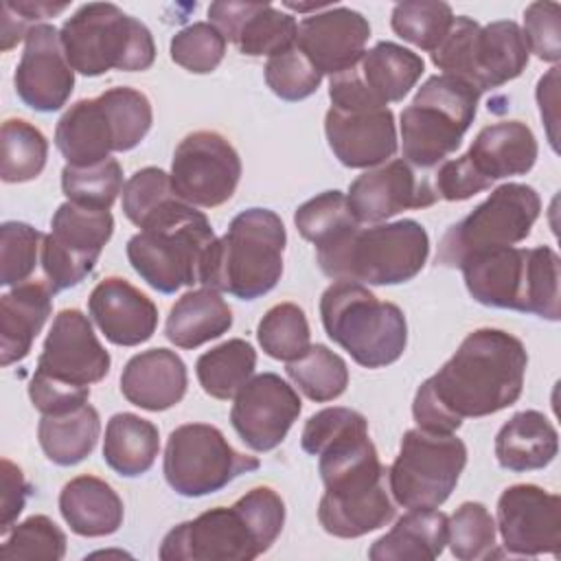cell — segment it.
Here are the masks:
<instances>
[{
	"instance_id": "cell-44",
	"label": "cell",
	"mask_w": 561,
	"mask_h": 561,
	"mask_svg": "<svg viewBox=\"0 0 561 561\" xmlns=\"http://www.w3.org/2000/svg\"><path fill=\"white\" fill-rule=\"evenodd\" d=\"M294 224L300 237L311 241L318 250L357 226L359 221L353 217L346 195L342 191H324L296 208Z\"/></svg>"
},
{
	"instance_id": "cell-41",
	"label": "cell",
	"mask_w": 561,
	"mask_h": 561,
	"mask_svg": "<svg viewBox=\"0 0 561 561\" xmlns=\"http://www.w3.org/2000/svg\"><path fill=\"white\" fill-rule=\"evenodd\" d=\"M495 517L482 502H462L447 517V546L460 561H480L500 557L495 550Z\"/></svg>"
},
{
	"instance_id": "cell-19",
	"label": "cell",
	"mask_w": 561,
	"mask_h": 561,
	"mask_svg": "<svg viewBox=\"0 0 561 561\" xmlns=\"http://www.w3.org/2000/svg\"><path fill=\"white\" fill-rule=\"evenodd\" d=\"M495 526L508 554L559 557L561 497L537 484H513L497 500Z\"/></svg>"
},
{
	"instance_id": "cell-45",
	"label": "cell",
	"mask_w": 561,
	"mask_h": 561,
	"mask_svg": "<svg viewBox=\"0 0 561 561\" xmlns=\"http://www.w3.org/2000/svg\"><path fill=\"white\" fill-rule=\"evenodd\" d=\"M66 554V535L64 530L46 515H31L24 522L15 524L2 541L0 559L2 561H59Z\"/></svg>"
},
{
	"instance_id": "cell-36",
	"label": "cell",
	"mask_w": 561,
	"mask_h": 561,
	"mask_svg": "<svg viewBox=\"0 0 561 561\" xmlns=\"http://www.w3.org/2000/svg\"><path fill=\"white\" fill-rule=\"evenodd\" d=\"M99 434V412L90 403L64 414H44L37 425L42 451L59 467H72L85 460L96 447Z\"/></svg>"
},
{
	"instance_id": "cell-2",
	"label": "cell",
	"mask_w": 561,
	"mask_h": 561,
	"mask_svg": "<svg viewBox=\"0 0 561 561\" xmlns=\"http://www.w3.org/2000/svg\"><path fill=\"white\" fill-rule=\"evenodd\" d=\"M283 524V497L270 486H254L232 506H217L173 526L158 557L162 561H252L272 548Z\"/></svg>"
},
{
	"instance_id": "cell-53",
	"label": "cell",
	"mask_w": 561,
	"mask_h": 561,
	"mask_svg": "<svg viewBox=\"0 0 561 561\" xmlns=\"http://www.w3.org/2000/svg\"><path fill=\"white\" fill-rule=\"evenodd\" d=\"M28 493H31V484L26 482L22 469L9 458H2V506H0L2 535H7L13 528V522L24 511Z\"/></svg>"
},
{
	"instance_id": "cell-11",
	"label": "cell",
	"mask_w": 561,
	"mask_h": 561,
	"mask_svg": "<svg viewBox=\"0 0 561 561\" xmlns=\"http://www.w3.org/2000/svg\"><path fill=\"white\" fill-rule=\"evenodd\" d=\"M480 90L458 75H434L401 112L403 160L416 169H432L445 162L471 127Z\"/></svg>"
},
{
	"instance_id": "cell-52",
	"label": "cell",
	"mask_w": 561,
	"mask_h": 561,
	"mask_svg": "<svg viewBox=\"0 0 561 561\" xmlns=\"http://www.w3.org/2000/svg\"><path fill=\"white\" fill-rule=\"evenodd\" d=\"M28 399L37 412L44 414H64L70 412L90 399L88 386H72L66 381H57L42 373H33L28 383Z\"/></svg>"
},
{
	"instance_id": "cell-9",
	"label": "cell",
	"mask_w": 561,
	"mask_h": 561,
	"mask_svg": "<svg viewBox=\"0 0 561 561\" xmlns=\"http://www.w3.org/2000/svg\"><path fill=\"white\" fill-rule=\"evenodd\" d=\"M287 232L270 208L241 210L217 239L206 287L239 300H256L272 291L283 276Z\"/></svg>"
},
{
	"instance_id": "cell-37",
	"label": "cell",
	"mask_w": 561,
	"mask_h": 561,
	"mask_svg": "<svg viewBox=\"0 0 561 561\" xmlns=\"http://www.w3.org/2000/svg\"><path fill=\"white\" fill-rule=\"evenodd\" d=\"M256 368V351L248 340L232 337L210 351L202 353L195 362V375L202 390L219 401L234 399L241 386Z\"/></svg>"
},
{
	"instance_id": "cell-7",
	"label": "cell",
	"mask_w": 561,
	"mask_h": 561,
	"mask_svg": "<svg viewBox=\"0 0 561 561\" xmlns=\"http://www.w3.org/2000/svg\"><path fill=\"white\" fill-rule=\"evenodd\" d=\"M153 112L136 88H110L94 99L72 103L55 127V145L66 164L90 167L112 151H129L147 136Z\"/></svg>"
},
{
	"instance_id": "cell-23",
	"label": "cell",
	"mask_w": 561,
	"mask_h": 561,
	"mask_svg": "<svg viewBox=\"0 0 561 561\" xmlns=\"http://www.w3.org/2000/svg\"><path fill=\"white\" fill-rule=\"evenodd\" d=\"M13 85L20 101L35 112H57L75 90V70L53 24H35L15 66Z\"/></svg>"
},
{
	"instance_id": "cell-24",
	"label": "cell",
	"mask_w": 561,
	"mask_h": 561,
	"mask_svg": "<svg viewBox=\"0 0 561 561\" xmlns=\"http://www.w3.org/2000/svg\"><path fill=\"white\" fill-rule=\"evenodd\" d=\"M368 37L370 24L359 11L327 7L300 20L296 48L322 77H335L362 59Z\"/></svg>"
},
{
	"instance_id": "cell-10",
	"label": "cell",
	"mask_w": 561,
	"mask_h": 561,
	"mask_svg": "<svg viewBox=\"0 0 561 561\" xmlns=\"http://www.w3.org/2000/svg\"><path fill=\"white\" fill-rule=\"evenodd\" d=\"M59 39L68 64L83 77L138 72L156 61L151 31L112 2L81 4L61 24Z\"/></svg>"
},
{
	"instance_id": "cell-48",
	"label": "cell",
	"mask_w": 561,
	"mask_h": 561,
	"mask_svg": "<svg viewBox=\"0 0 561 561\" xmlns=\"http://www.w3.org/2000/svg\"><path fill=\"white\" fill-rule=\"evenodd\" d=\"M169 53L184 70L193 75H208L221 64L226 55V39L210 22H193L171 37Z\"/></svg>"
},
{
	"instance_id": "cell-40",
	"label": "cell",
	"mask_w": 561,
	"mask_h": 561,
	"mask_svg": "<svg viewBox=\"0 0 561 561\" xmlns=\"http://www.w3.org/2000/svg\"><path fill=\"white\" fill-rule=\"evenodd\" d=\"M256 340L263 353L272 359H298L311 346V331L305 311L296 302H278L270 307L259 320Z\"/></svg>"
},
{
	"instance_id": "cell-49",
	"label": "cell",
	"mask_w": 561,
	"mask_h": 561,
	"mask_svg": "<svg viewBox=\"0 0 561 561\" xmlns=\"http://www.w3.org/2000/svg\"><path fill=\"white\" fill-rule=\"evenodd\" d=\"M265 83L283 101H302L320 88L322 75L294 46L285 53L267 57Z\"/></svg>"
},
{
	"instance_id": "cell-6",
	"label": "cell",
	"mask_w": 561,
	"mask_h": 561,
	"mask_svg": "<svg viewBox=\"0 0 561 561\" xmlns=\"http://www.w3.org/2000/svg\"><path fill=\"white\" fill-rule=\"evenodd\" d=\"M430 237L414 219L353 226L316 250L320 270L333 280L399 285L412 280L427 263Z\"/></svg>"
},
{
	"instance_id": "cell-56",
	"label": "cell",
	"mask_w": 561,
	"mask_h": 561,
	"mask_svg": "<svg viewBox=\"0 0 561 561\" xmlns=\"http://www.w3.org/2000/svg\"><path fill=\"white\" fill-rule=\"evenodd\" d=\"M11 7L24 15V20H28L33 26L35 24H42V20L46 18H53L61 11L68 9V2H59V4H53V2H44V0H37V2H11Z\"/></svg>"
},
{
	"instance_id": "cell-1",
	"label": "cell",
	"mask_w": 561,
	"mask_h": 561,
	"mask_svg": "<svg viewBox=\"0 0 561 561\" xmlns=\"http://www.w3.org/2000/svg\"><path fill=\"white\" fill-rule=\"evenodd\" d=\"M528 353L519 337L482 327L427 377L412 401L421 430L454 434L465 419H480L513 405L524 390Z\"/></svg>"
},
{
	"instance_id": "cell-42",
	"label": "cell",
	"mask_w": 561,
	"mask_h": 561,
	"mask_svg": "<svg viewBox=\"0 0 561 561\" xmlns=\"http://www.w3.org/2000/svg\"><path fill=\"white\" fill-rule=\"evenodd\" d=\"M454 11L440 0H405L394 4L392 31L425 53H434L454 24Z\"/></svg>"
},
{
	"instance_id": "cell-26",
	"label": "cell",
	"mask_w": 561,
	"mask_h": 561,
	"mask_svg": "<svg viewBox=\"0 0 561 561\" xmlns=\"http://www.w3.org/2000/svg\"><path fill=\"white\" fill-rule=\"evenodd\" d=\"M208 20L226 42H232L248 57H274L296 46V18L270 2H213Z\"/></svg>"
},
{
	"instance_id": "cell-30",
	"label": "cell",
	"mask_w": 561,
	"mask_h": 561,
	"mask_svg": "<svg viewBox=\"0 0 561 561\" xmlns=\"http://www.w3.org/2000/svg\"><path fill=\"white\" fill-rule=\"evenodd\" d=\"M53 291L46 283L26 280L0 298V364L24 359L53 311Z\"/></svg>"
},
{
	"instance_id": "cell-51",
	"label": "cell",
	"mask_w": 561,
	"mask_h": 561,
	"mask_svg": "<svg viewBox=\"0 0 561 561\" xmlns=\"http://www.w3.org/2000/svg\"><path fill=\"white\" fill-rule=\"evenodd\" d=\"M432 182L438 193V199L447 202H462L473 197L476 193L491 188V182L478 173V169L465 153L460 158L445 160L436 169Z\"/></svg>"
},
{
	"instance_id": "cell-13",
	"label": "cell",
	"mask_w": 561,
	"mask_h": 561,
	"mask_svg": "<svg viewBox=\"0 0 561 561\" xmlns=\"http://www.w3.org/2000/svg\"><path fill=\"white\" fill-rule=\"evenodd\" d=\"M539 213L541 197L533 186L506 182L491 191L467 217L447 228L438 243L436 263L460 267L467 256L480 250L515 245L530 234Z\"/></svg>"
},
{
	"instance_id": "cell-28",
	"label": "cell",
	"mask_w": 561,
	"mask_h": 561,
	"mask_svg": "<svg viewBox=\"0 0 561 561\" xmlns=\"http://www.w3.org/2000/svg\"><path fill=\"white\" fill-rule=\"evenodd\" d=\"M188 386L186 364L175 351L149 348L129 357L121 373L123 397L149 412H162L178 405Z\"/></svg>"
},
{
	"instance_id": "cell-17",
	"label": "cell",
	"mask_w": 561,
	"mask_h": 561,
	"mask_svg": "<svg viewBox=\"0 0 561 561\" xmlns=\"http://www.w3.org/2000/svg\"><path fill=\"white\" fill-rule=\"evenodd\" d=\"M423 72L425 61L419 53L394 42H377L353 68L331 77L329 99L333 107H388L403 101Z\"/></svg>"
},
{
	"instance_id": "cell-4",
	"label": "cell",
	"mask_w": 561,
	"mask_h": 561,
	"mask_svg": "<svg viewBox=\"0 0 561 561\" xmlns=\"http://www.w3.org/2000/svg\"><path fill=\"white\" fill-rule=\"evenodd\" d=\"M215 245L208 217L178 199L127 241V259L149 287L175 294L186 285L206 287Z\"/></svg>"
},
{
	"instance_id": "cell-3",
	"label": "cell",
	"mask_w": 561,
	"mask_h": 561,
	"mask_svg": "<svg viewBox=\"0 0 561 561\" xmlns=\"http://www.w3.org/2000/svg\"><path fill=\"white\" fill-rule=\"evenodd\" d=\"M467 291L484 307L561 318V261L550 245L491 248L467 256L460 267Z\"/></svg>"
},
{
	"instance_id": "cell-46",
	"label": "cell",
	"mask_w": 561,
	"mask_h": 561,
	"mask_svg": "<svg viewBox=\"0 0 561 561\" xmlns=\"http://www.w3.org/2000/svg\"><path fill=\"white\" fill-rule=\"evenodd\" d=\"M121 195L125 217L138 228H145L153 217L180 199L171 186V175L158 167L136 171L125 182Z\"/></svg>"
},
{
	"instance_id": "cell-34",
	"label": "cell",
	"mask_w": 561,
	"mask_h": 561,
	"mask_svg": "<svg viewBox=\"0 0 561 561\" xmlns=\"http://www.w3.org/2000/svg\"><path fill=\"white\" fill-rule=\"evenodd\" d=\"M232 327V309L213 287L186 291L171 307L164 335L178 348H197L221 337Z\"/></svg>"
},
{
	"instance_id": "cell-15",
	"label": "cell",
	"mask_w": 561,
	"mask_h": 561,
	"mask_svg": "<svg viewBox=\"0 0 561 561\" xmlns=\"http://www.w3.org/2000/svg\"><path fill=\"white\" fill-rule=\"evenodd\" d=\"M259 465L256 456L237 451L215 425L184 423L169 434L162 471L175 493L202 497L221 491Z\"/></svg>"
},
{
	"instance_id": "cell-50",
	"label": "cell",
	"mask_w": 561,
	"mask_h": 561,
	"mask_svg": "<svg viewBox=\"0 0 561 561\" xmlns=\"http://www.w3.org/2000/svg\"><path fill=\"white\" fill-rule=\"evenodd\" d=\"M524 39L541 61L561 59V7L557 2H533L524 11Z\"/></svg>"
},
{
	"instance_id": "cell-47",
	"label": "cell",
	"mask_w": 561,
	"mask_h": 561,
	"mask_svg": "<svg viewBox=\"0 0 561 561\" xmlns=\"http://www.w3.org/2000/svg\"><path fill=\"white\" fill-rule=\"evenodd\" d=\"M44 234L24 221L0 226V285L15 287L35 272Z\"/></svg>"
},
{
	"instance_id": "cell-25",
	"label": "cell",
	"mask_w": 561,
	"mask_h": 561,
	"mask_svg": "<svg viewBox=\"0 0 561 561\" xmlns=\"http://www.w3.org/2000/svg\"><path fill=\"white\" fill-rule=\"evenodd\" d=\"M324 134L333 156L348 169H375L399 147L390 107H329Z\"/></svg>"
},
{
	"instance_id": "cell-18",
	"label": "cell",
	"mask_w": 561,
	"mask_h": 561,
	"mask_svg": "<svg viewBox=\"0 0 561 561\" xmlns=\"http://www.w3.org/2000/svg\"><path fill=\"white\" fill-rule=\"evenodd\" d=\"M171 186L191 206L226 204L241 180V158L226 136L210 129L186 134L171 160Z\"/></svg>"
},
{
	"instance_id": "cell-35",
	"label": "cell",
	"mask_w": 561,
	"mask_h": 561,
	"mask_svg": "<svg viewBox=\"0 0 561 561\" xmlns=\"http://www.w3.org/2000/svg\"><path fill=\"white\" fill-rule=\"evenodd\" d=\"M160 451L158 427L131 412L114 414L105 425L103 460L123 478L147 473Z\"/></svg>"
},
{
	"instance_id": "cell-39",
	"label": "cell",
	"mask_w": 561,
	"mask_h": 561,
	"mask_svg": "<svg viewBox=\"0 0 561 561\" xmlns=\"http://www.w3.org/2000/svg\"><path fill=\"white\" fill-rule=\"evenodd\" d=\"M287 377L311 401L327 403L344 394L348 386V366L324 344H311L305 355L287 362Z\"/></svg>"
},
{
	"instance_id": "cell-21",
	"label": "cell",
	"mask_w": 561,
	"mask_h": 561,
	"mask_svg": "<svg viewBox=\"0 0 561 561\" xmlns=\"http://www.w3.org/2000/svg\"><path fill=\"white\" fill-rule=\"evenodd\" d=\"M359 224H381L408 208H427L438 202L430 175H423L403 158L388 160L357 175L346 195Z\"/></svg>"
},
{
	"instance_id": "cell-22",
	"label": "cell",
	"mask_w": 561,
	"mask_h": 561,
	"mask_svg": "<svg viewBox=\"0 0 561 561\" xmlns=\"http://www.w3.org/2000/svg\"><path fill=\"white\" fill-rule=\"evenodd\" d=\"M112 357L99 342L92 322L79 309H61L44 340L37 357V373L72 386H88L105 379Z\"/></svg>"
},
{
	"instance_id": "cell-32",
	"label": "cell",
	"mask_w": 561,
	"mask_h": 561,
	"mask_svg": "<svg viewBox=\"0 0 561 561\" xmlns=\"http://www.w3.org/2000/svg\"><path fill=\"white\" fill-rule=\"evenodd\" d=\"M559 454V434L537 410L513 414L495 436V458L502 469L522 473L548 467Z\"/></svg>"
},
{
	"instance_id": "cell-14",
	"label": "cell",
	"mask_w": 561,
	"mask_h": 561,
	"mask_svg": "<svg viewBox=\"0 0 561 561\" xmlns=\"http://www.w3.org/2000/svg\"><path fill=\"white\" fill-rule=\"evenodd\" d=\"M467 465V447L456 434L408 430L388 467V489L403 508H438L456 489Z\"/></svg>"
},
{
	"instance_id": "cell-27",
	"label": "cell",
	"mask_w": 561,
	"mask_h": 561,
	"mask_svg": "<svg viewBox=\"0 0 561 561\" xmlns=\"http://www.w3.org/2000/svg\"><path fill=\"white\" fill-rule=\"evenodd\" d=\"M88 313L99 331L116 346H138L158 327L153 300L121 276H107L90 291Z\"/></svg>"
},
{
	"instance_id": "cell-31",
	"label": "cell",
	"mask_w": 561,
	"mask_h": 561,
	"mask_svg": "<svg viewBox=\"0 0 561 561\" xmlns=\"http://www.w3.org/2000/svg\"><path fill=\"white\" fill-rule=\"evenodd\" d=\"M59 513L75 535L105 537L123 524V500L96 476H77L59 493Z\"/></svg>"
},
{
	"instance_id": "cell-55",
	"label": "cell",
	"mask_w": 561,
	"mask_h": 561,
	"mask_svg": "<svg viewBox=\"0 0 561 561\" xmlns=\"http://www.w3.org/2000/svg\"><path fill=\"white\" fill-rule=\"evenodd\" d=\"M31 28H33V24L28 20H24V15H20L11 7V2L2 4V24H0V48L2 50H11L18 42L26 39Z\"/></svg>"
},
{
	"instance_id": "cell-33",
	"label": "cell",
	"mask_w": 561,
	"mask_h": 561,
	"mask_svg": "<svg viewBox=\"0 0 561 561\" xmlns=\"http://www.w3.org/2000/svg\"><path fill=\"white\" fill-rule=\"evenodd\" d=\"M447 546V515L438 508H410L368 550L373 561H432Z\"/></svg>"
},
{
	"instance_id": "cell-5",
	"label": "cell",
	"mask_w": 561,
	"mask_h": 561,
	"mask_svg": "<svg viewBox=\"0 0 561 561\" xmlns=\"http://www.w3.org/2000/svg\"><path fill=\"white\" fill-rule=\"evenodd\" d=\"M300 445L318 456L322 497L329 502H359L388 486V469L368 436L366 416L357 410L333 405L311 414Z\"/></svg>"
},
{
	"instance_id": "cell-54",
	"label": "cell",
	"mask_w": 561,
	"mask_h": 561,
	"mask_svg": "<svg viewBox=\"0 0 561 561\" xmlns=\"http://www.w3.org/2000/svg\"><path fill=\"white\" fill-rule=\"evenodd\" d=\"M559 68L552 66L537 83V103H539V114L541 121L548 127V140L552 145V149H557V123H559V96H557V88H559Z\"/></svg>"
},
{
	"instance_id": "cell-29",
	"label": "cell",
	"mask_w": 561,
	"mask_h": 561,
	"mask_svg": "<svg viewBox=\"0 0 561 561\" xmlns=\"http://www.w3.org/2000/svg\"><path fill=\"white\" fill-rule=\"evenodd\" d=\"M537 153V138L526 123L502 121L482 127L465 156L493 184L495 180L526 175L535 167Z\"/></svg>"
},
{
	"instance_id": "cell-12",
	"label": "cell",
	"mask_w": 561,
	"mask_h": 561,
	"mask_svg": "<svg viewBox=\"0 0 561 561\" xmlns=\"http://www.w3.org/2000/svg\"><path fill=\"white\" fill-rule=\"evenodd\" d=\"M430 55L445 75H458L486 92L517 79L528 66L530 50L522 26L513 20L480 26L467 15H456L449 33Z\"/></svg>"
},
{
	"instance_id": "cell-8",
	"label": "cell",
	"mask_w": 561,
	"mask_h": 561,
	"mask_svg": "<svg viewBox=\"0 0 561 561\" xmlns=\"http://www.w3.org/2000/svg\"><path fill=\"white\" fill-rule=\"evenodd\" d=\"M320 320L327 335L364 368L394 364L408 344L401 307L379 300L362 283L333 280L320 296Z\"/></svg>"
},
{
	"instance_id": "cell-20",
	"label": "cell",
	"mask_w": 561,
	"mask_h": 561,
	"mask_svg": "<svg viewBox=\"0 0 561 561\" xmlns=\"http://www.w3.org/2000/svg\"><path fill=\"white\" fill-rule=\"evenodd\" d=\"M300 410L302 403L294 386L276 373H261L234 394L230 423L250 449L272 451L285 440Z\"/></svg>"
},
{
	"instance_id": "cell-43",
	"label": "cell",
	"mask_w": 561,
	"mask_h": 561,
	"mask_svg": "<svg viewBox=\"0 0 561 561\" xmlns=\"http://www.w3.org/2000/svg\"><path fill=\"white\" fill-rule=\"evenodd\" d=\"M123 169L114 158H105L90 167L66 164L61 169V191L68 202L79 206L110 210L118 193H123Z\"/></svg>"
},
{
	"instance_id": "cell-38",
	"label": "cell",
	"mask_w": 561,
	"mask_h": 561,
	"mask_svg": "<svg viewBox=\"0 0 561 561\" xmlns=\"http://www.w3.org/2000/svg\"><path fill=\"white\" fill-rule=\"evenodd\" d=\"M48 158L46 136L24 118H7L0 131V175L7 184L35 180Z\"/></svg>"
},
{
	"instance_id": "cell-16",
	"label": "cell",
	"mask_w": 561,
	"mask_h": 561,
	"mask_svg": "<svg viewBox=\"0 0 561 561\" xmlns=\"http://www.w3.org/2000/svg\"><path fill=\"white\" fill-rule=\"evenodd\" d=\"M114 217L110 210L64 202L44 234L39 265L53 294L79 285L96 265L112 239Z\"/></svg>"
}]
</instances>
